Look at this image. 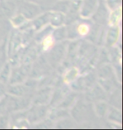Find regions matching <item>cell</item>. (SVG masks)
Masks as SVG:
<instances>
[{
	"label": "cell",
	"mask_w": 123,
	"mask_h": 130,
	"mask_svg": "<svg viewBox=\"0 0 123 130\" xmlns=\"http://www.w3.org/2000/svg\"><path fill=\"white\" fill-rule=\"evenodd\" d=\"M42 12V8L40 5L30 1L24 2L17 10V13L21 14L27 20H32Z\"/></svg>",
	"instance_id": "6da1fadb"
},
{
	"label": "cell",
	"mask_w": 123,
	"mask_h": 130,
	"mask_svg": "<svg viewBox=\"0 0 123 130\" xmlns=\"http://www.w3.org/2000/svg\"><path fill=\"white\" fill-rule=\"evenodd\" d=\"M110 13L111 11L107 8L104 0H99V4L95 12L91 16L93 22L98 25H104L108 23Z\"/></svg>",
	"instance_id": "7a4b0ae2"
},
{
	"label": "cell",
	"mask_w": 123,
	"mask_h": 130,
	"mask_svg": "<svg viewBox=\"0 0 123 130\" xmlns=\"http://www.w3.org/2000/svg\"><path fill=\"white\" fill-rule=\"evenodd\" d=\"M89 112H90V105L83 101H78L74 103L71 115L77 123H82L89 118V116H87Z\"/></svg>",
	"instance_id": "3957f363"
},
{
	"label": "cell",
	"mask_w": 123,
	"mask_h": 130,
	"mask_svg": "<svg viewBox=\"0 0 123 130\" xmlns=\"http://www.w3.org/2000/svg\"><path fill=\"white\" fill-rule=\"evenodd\" d=\"M96 79L94 74H89L88 76L81 77L75 80L71 84V87L75 91H83V90H89L95 86Z\"/></svg>",
	"instance_id": "277c9868"
},
{
	"label": "cell",
	"mask_w": 123,
	"mask_h": 130,
	"mask_svg": "<svg viewBox=\"0 0 123 130\" xmlns=\"http://www.w3.org/2000/svg\"><path fill=\"white\" fill-rule=\"evenodd\" d=\"M104 35V46L106 48H111L118 42L121 36V29L118 25H111Z\"/></svg>",
	"instance_id": "5b68a950"
},
{
	"label": "cell",
	"mask_w": 123,
	"mask_h": 130,
	"mask_svg": "<svg viewBox=\"0 0 123 130\" xmlns=\"http://www.w3.org/2000/svg\"><path fill=\"white\" fill-rule=\"evenodd\" d=\"M99 4V0H82L79 16L82 19H90L95 12Z\"/></svg>",
	"instance_id": "8992f818"
},
{
	"label": "cell",
	"mask_w": 123,
	"mask_h": 130,
	"mask_svg": "<svg viewBox=\"0 0 123 130\" xmlns=\"http://www.w3.org/2000/svg\"><path fill=\"white\" fill-rule=\"evenodd\" d=\"M36 109L31 110L28 114V121L30 123H38V121L41 120L47 115V108L44 105H36Z\"/></svg>",
	"instance_id": "52a82bcc"
},
{
	"label": "cell",
	"mask_w": 123,
	"mask_h": 130,
	"mask_svg": "<svg viewBox=\"0 0 123 130\" xmlns=\"http://www.w3.org/2000/svg\"><path fill=\"white\" fill-rule=\"evenodd\" d=\"M50 21V12H46L41 14H39L38 16H36L35 19L32 20L31 21V25L32 27L35 29L36 31H39L41 29H43L44 27L47 26L49 25Z\"/></svg>",
	"instance_id": "ba28073f"
},
{
	"label": "cell",
	"mask_w": 123,
	"mask_h": 130,
	"mask_svg": "<svg viewBox=\"0 0 123 130\" xmlns=\"http://www.w3.org/2000/svg\"><path fill=\"white\" fill-rule=\"evenodd\" d=\"M66 23V14L61 12L51 11L50 12V21L49 25L51 27L57 28L62 26Z\"/></svg>",
	"instance_id": "9c48e42d"
},
{
	"label": "cell",
	"mask_w": 123,
	"mask_h": 130,
	"mask_svg": "<svg viewBox=\"0 0 123 130\" xmlns=\"http://www.w3.org/2000/svg\"><path fill=\"white\" fill-rule=\"evenodd\" d=\"M62 41L61 44H58V45H55L53 47H52L51 50H50V61L51 63H54L55 64L57 63H60V61L62 60V56L65 53V49L63 48V46H62Z\"/></svg>",
	"instance_id": "30bf717a"
},
{
	"label": "cell",
	"mask_w": 123,
	"mask_h": 130,
	"mask_svg": "<svg viewBox=\"0 0 123 130\" xmlns=\"http://www.w3.org/2000/svg\"><path fill=\"white\" fill-rule=\"evenodd\" d=\"M51 36L53 37L56 43L65 41V40L67 38V27L65 25H62V26L54 28L51 31Z\"/></svg>",
	"instance_id": "8fae6325"
},
{
	"label": "cell",
	"mask_w": 123,
	"mask_h": 130,
	"mask_svg": "<svg viewBox=\"0 0 123 130\" xmlns=\"http://www.w3.org/2000/svg\"><path fill=\"white\" fill-rule=\"evenodd\" d=\"M92 90L90 91V99L89 100L90 101H95L96 102H99V101H103L106 100V91L102 89L101 86L99 85H95L92 88Z\"/></svg>",
	"instance_id": "7c38bea8"
},
{
	"label": "cell",
	"mask_w": 123,
	"mask_h": 130,
	"mask_svg": "<svg viewBox=\"0 0 123 130\" xmlns=\"http://www.w3.org/2000/svg\"><path fill=\"white\" fill-rule=\"evenodd\" d=\"M30 90V86L26 87L25 85L16 84L10 87V89L8 90V92L11 95H14V96L22 97V96H25Z\"/></svg>",
	"instance_id": "4fadbf2b"
},
{
	"label": "cell",
	"mask_w": 123,
	"mask_h": 130,
	"mask_svg": "<svg viewBox=\"0 0 123 130\" xmlns=\"http://www.w3.org/2000/svg\"><path fill=\"white\" fill-rule=\"evenodd\" d=\"M52 95L51 94V89H44V90H41L40 92H38L37 95L36 96L35 98V102L36 105H45L48 102L50 101V97Z\"/></svg>",
	"instance_id": "5bb4252c"
},
{
	"label": "cell",
	"mask_w": 123,
	"mask_h": 130,
	"mask_svg": "<svg viewBox=\"0 0 123 130\" xmlns=\"http://www.w3.org/2000/svg\"><path fill=\"white\" fill-rule=\"evenodd\" d=\"M99 79H109L114 78V70L111 65L104 64L98 71Z\"/></svg>",
	"instance_id": "9a60e30c"
},
{
	"label": "cell",
	"mask_w": 123,
	"mask_h": 130,
	"mask_svg": "<svg viewBox=\"0 0 123 130\" xmlns=\"http://www.w3.org/2000/svg\"><path fill=\"white\" fill-rule=\"evenodd\" d=\"M70 1L71 0H58V1H56L51 7V11L61 12L62 14H67L69 9Z\"/></svg>",
	"instance_id": "2e32d148"
},
{
	"label": "cell",
	"mask_w": 123,
	"mask_h": 130,
	"mask_svg": "<svg viewBox=\"0 0 123 130\" xmlns=\"http://www.w3.org/2000/svg\"><path fill=\"white\" fill-rule=\"evenodd\" d=\"M1 4V10L5 15H14V12H16L17 8L16 4L13 3L11 0H6V1L0 3Z\"/></svg>",
	"instance_id": "e0dca14e"
},
{
	"label": "cell",
	"mask_w": 123,
	"mask_h": 130,
	"mask_svg": "<svg viewBox=\"0 0 123 130\" xmlns=\"http://www.w3.org/2000/svg\"><path fill=\"white\" fill-rule=\"evenodd\" d=\"M79 75V71L77 68H73V69H69L63 76V83L65 85H71L74 83L76 79L78 78Z\"/></svg>",
	"instance_id": "ac0fdd59"
},
{
	"label": "cell",
	"mask_w": 123,
	"mask_h": 130,
	"mask_svg": "<svg viewBox=\"0 0 123 130\" xmlns=\"http://www.w3.org/2000/svg\"><path fill=\"white\" fill-rule=\"evenodd\" d=\"M76 100H77V94L71 93L70 95H67L64 99H62V101L60 102L57 107L67 110L69 107H71L72 106L74 105V103L76 102Z\"/></svg>",
	"instance_id": "d6986e66"
},
{
	"label": "cell",
	"mask_w": 123,
	"mask_h": 130,
	"mask_svg": "<svg viewBox=\"0 0 123 130\" xmlns=\"http://www.w3.org/2000/svg\"><path fill=\"white\" fill-rule=\"evenodd\" d=\"M107 116H108L109 121H111V123H121V113L119 109L110 106Z\"/></svg>",
	"instance_id": "ffe728a7"
},
{
	"label": "cell",
	"mask_w": 123,
	"mask_h": 130,
	"mask_svg": "<svg viewBox=\"0 0 123 130\" xmlns=\"http://www.w3.org/2000/svg\"><path fill=\"white\" fill-rule=\"evenodd\" d=\"M25 70V69H21L14 71V73L11 75V79H10V82H11L12 85L20 84V83L24 81L25 78L26 77V74H27Z\"/></svg>",
	"instance_id": "44dd1931"
},
{
	"label": "cell",
	"mask_w": 123,
	"mask_h": 130,
	"mask_svg": "<svg viewBox=\"0 0 123 130\" xmlns=\"http://www.w3.org/2000/svg\"><path fill=\"white\" fill-rule=\"evenodd\" d=\"M121 9H118L114 11H111L110 16L108 20L109 26L111 25H118L121 23Z\"/></svg>",
	"instance_id": "7402d4cb"
},
{
	"label": "cell",
	"mask_w": 123,
	"mask_h": 130,
	"mask_svg": "<svg viewBox=\"0 0 123 130\" xmlns=\"http://www.w3.org/2000/svg\"><path fill=\"white\" fill-rule=\"evenodd\" d=\"M41 49L42 52H49L53 46L56 45V41H54L53 37L51 36V34L46 36L41 40Z\"/></svg>",
	"instance_id": "603a6c76"
},
{
	"label": "cell",
	"mask_w": 123,
	"mask_h": 130,
	"mask_svg": "<svg viewBox=\"0 0 123 130\" xmlns=\"http://www.w3.org/2000/svg\"><path fill=\"white\" fill-rule=\"evenodd\" d=\"M95 113L99 118H104V116H107V113L109 111V106L104 102V101H99L96 103L95 106Z\"/></svg>",
	"instance_id": "cb8c5ba5"
},
{
	"label": "cell",
	"mask_w": 123,
	"mask_h": 130,
	"mask_svg": "<svg viewBox=\"0 0 123 130\" xmlns=\"http://www.w3.org/2000/svg\"><path fill=\"white\" fill-rule=\"evenodd\" d=\"M69 112L67 111L66 109H62L59 108L58 110H56L51 114V120L52 121H59L61 119L68 118Z\"/></svg>",
	"instance_id": "d4e9b609"
},
{
	"label": "cell",
	"mask_w": 123,
	"mask_h": 130,
	"mask_svg": "<svg viewBox=\"0 0 123 130\" xmlns=\"http://www.w3.org/2000/svg\"><path fill=\"white\" fill-rule=\"evenodd\" d=\"M10 22L13 25V26L15 28H20V26H22L25 22H27V20L21 14L17 13L15 15H13L12 18L10 19Z\"/></svg>",
	"instance_id": "484cf974"
},
{
	"label": "cell",
	"mask_w": 123,
	"mask_h": 130,
	"mask_svg": "<svg viewBox=\"0 0 123 130\" xmlns=\"http://www.w3.org/2000/svg\"><path fill=\"white\" fill-rule=\"evenodd\" d=\"M9 77H10V66L9 64H6L4 69H2L1 73H0V81L4 83V84H6L9 81Z\"/></svg>",
	"instance_id": "4316f807"
},
{
	"label": "cell",
	"mask_w": 123,
	"mask_h": 130,
	"mask_svg": "<svg viewBox=\"0 0 123 130\" xmlns=\"http://www.w3.org/2000/svg\"><path fill=\"white\" fill-rule=\"evenodd\" d=\"M104 3L110 11H114L121 8V0H106Z\"/></svg>",
	"instance_id": "83f0119b"
},
{
	"label": "cell",
	"mask_w": 123,
	"mask_h": 130,
	"mask_svg": "<svg viewBox=\"0 0 123 130\" xmlns=\"http://www.w3.org/2000/svg\"><path fill=\"white\" fill-rule=\"evenodd\" d=\"M4 84L0 81V96H4L5 93V88H4Z\"/></svg>",
	"instance_id": "f1b7e54d"
},
{
	"label": "cell",
	"mask_w": 123,
	"mask_h": 130,
	"mask_svg": "<svg viewBox=\"0 0 123 130\" xmlns=\"http://www.w3.org/2000/svg\"><path fill=\"white\" fill-rule=\"evenodd\" d=\"M29 1L35 3L36 4H44V3H46L47 0H29Z\"/></svg>",
	"instance_id": "f546056e"
}]
</instances>
